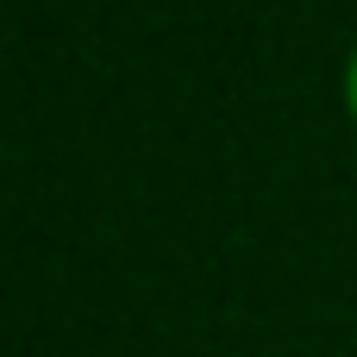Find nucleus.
Segmentation results:
<instances>
[{"label":"nucleus","mask_w":357,"mask_h":357,"mask_svg":"<svg viewBox=\"0 0 357 357\" xmlns=\"http://www.w3.org/2000/svg\"><path fill=\"white\" fill-rule=\"evenodd\" d=\"M345 113H351V126H357V44H351V56H345Z\"/></svg>","instance_id":"f257e3e1"}]
</instances>
